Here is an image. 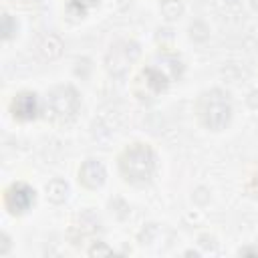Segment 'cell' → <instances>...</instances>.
<instances>
[{
	"label": "cell",
	"instance_id": "cell-7",
	"mask_svg": "<svg viewBox=\"0 0 258 258\" xmlns=\"http://www.w3.org/2000/svg\"><path fill=\"white\" fill-rule=\"evenodd\" d=\"M46 191H48V198H50L52 202H62V200L67 198V183H62V181H52V183L46 187Z\"/></svg>",
	"mask_w": 258,
	"mask_h": 258
},
{
	"label": "cell",
	"instance_id": "cell-3",
	"mask_svg": "<svg viewBox=\"0 0 258 258\" xmlns=\"http://www.w3.org/2000/svg\"><path fill=\"white\" fill-rule=\"evenodd\" d=\"M48 103H50L52 117H56V119H71V117H75V113L79 109V97L71 87H60V89L52 91Z\"/></svg>",
	"mask_w": 258,
	"mask_h": 258
},
{
	"label": "cell",
	"instance_id": "cell-2",
	"mask_svg": "<svg viewBox=\"0 0 258 258\" xmlns=\"http://www.w3.org/2000/svg\"><path fill=\"white\" fill-rule=\"evenodd\" d=\"M202 119L212 129H222L230 119V103L220 93H208L200 105Z\"/></svg>",
	"mask_w": 258,
	"mask_h": 258
},
{
	"label": "cell",
	"instance_id": "cell-6",
	"mask_svg": "<svg viewBox=\"0 0 258 258\" xmlns=\"http://www.w3.org/2000/svg\"><path fill=\"white\" fill-rule=\"evenodd\" d=\"M14 113L20 119H32L36 115V97L32 93H22L14 101Z\"/></svg>",
	"mask_w": 258,
	"mask_h": 258
},
{
	"label": "cell",
	"instance_id": "cell-1",
	"mask_svg": "<svg viewBox=\"0 0 258 258\" xmlns=\"http://www.w3.org/2000/svg\"><path fill=\"white\" fill-rule=\"evenodd\" d=\"M153 167H155L153 153L145 145H135V147L127 149L121 157V171L133 183L147 181L153 173Z\"/></svg>",
	"mask_w": 258,
	"mask_h": 258
},
{
	"label": "cell",
	"instance_id": "cell-4",
	"mask_svg": "<svg viewBox=\"0 0 258 258\" xmlns=\"http://www.w3.org/2000/svg\"><path fill=\"white\" fill-rule=\"evenodd\" d=\"M34 202V189H30L24 183H16L8 189L6 196V204L12 212H24L30 208V204Z\"/></svg>",
	"mask_w": 258,
	"mask_h": 258
},
{
	"label": "cell",
	"instance_id": "cell-8",
	"mask_svg": "<svg viewBox=\"0 0 258 258\" xmlns=\"http://www.w3.org/2000/svg\"><path fill=\"white\" fill-rule=\"evenodd\" d=\"M73 4H77L79 8H87V6H93L97 0H71Z\"/></svg>",
	"mask_w": 258,
	"mask_h": 258
},
{
	"label": "cell",
	"instance_id": "cell-5",
	"mask_svg": "<svg viewBox=\"0 0 258 258\" xmlns=\"http://www.w3.org/2000/svg\"><path fill=\"white\" fill-rule=\"evenodd\" d=\"M79 179L87 185V187H97L105 181V167L95 161V159H89L83 163L81 171H79Z\"/></svg>",
	"mask_w": 258,
	"mask_h": 258
}]
</instances>
